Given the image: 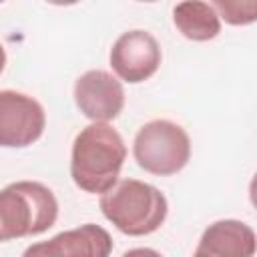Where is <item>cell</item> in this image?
Here are the masks:
<instances>
[{"label": "cell", "instance_id": "obj_11", "mask_svg": "<svg viewBox=\"0 0 257 257\" xmlns=\"http://www.w3.org/2000/svg\"><path fill=\"white\" fill-rule=\"evenodd\" d=\"M219 18L233 26H247L257 20V2H239V0H215L211 4Z\"/></svg>", "mask_w": 257, "mask_h": 257}, {"label": "cell", "instance_id": "obj_6", "mask_svg": "<svg viewBox=\"0 0 257 257\" xmlns=\"http://www.w3.org/2000/svg\"><path fill=\"white\" fill-rule=\"evenodd\" d=\"M161 46L157 38L147 30L122 32L110 48V66L114 74L128 82L139 84L151 78L161 66Z\"/></svg>", "mask_w": 257, "mask_h": 257}, {"label": "cell", "instance_id": "obj_9", "mask_svg": "<svg viewBox=\"0 0 257 257\" xmlns=\"http://www.w3.org/2000/svg\"><path fill=\"white\" fill-rule=\"evenodd\" d=\"M255 233L237 219H221L211 223L193 253V257H253Z\"/></svg>", "mask_w": 257, "mask_h": 257}, {"label": "cell", "instance_id": "obj_1", "mask_svg": "<svg viewBox=\"0 0 257 257\" xmlns=\"http://www.w3.org/2000/svg\"><path fill=\"white\" fill-rule=\"evenodd\" d=\"M124 159L126 147L118 131L108 122H92L74 137L70 177L80 191L102 195L118 183Z\"/></svg>", "mask_w": 257, "mask_h": 257}, {"label": "cell", "instance_id": "obj_10", "mask_svg": "<svg viewBox=\"0 0 257 257\" xmlns=\"http://www.w3.org/2000/svg\"><path fill=\"white\" fill-rule=\"evenodd\" d=\"M173 22L177 30L193 42L213 40L221 32V18L217 16L215 8L201 0L179 2L173 8Z\"/></svg>", "mask_w": 257, "mask_h": 257}, {"label": "cell", "instance_id": "obj_5", "mask_svg": "<svg viewBox=\"0 0 257 257\" xmlns=\"http://www.w3.org/2000/svg\"><path fill=\"white\" fill-rule=\"evenodd\" d=\"M46 126L42 104L16 90H0V147L24 149L36 143Z\"/></svg>", "mask_w": 257, "mask_h": 257}, {"label": "cell", "instance_id": "obj_4", "mask_svg": "<svg viewBox=\"0 0 257 257\" xmlns=\"http://www.w3.org/2000/svg\"><path fill=\"white\" fill-rule=\"evenodd\" d=\"M137 165L159 177H171L183 171L191 159V139L187 131L167 118L145 122L133 141Z\"/></svg>", "mask_w": 257, "mask_h": 257}, {"label": "cell", "instance_id": "obj_13", "mask_svg": "<svg viewBox=\"0 0 257 257\" xmlns=\"http://www.w3.org/2000/svg\"><path fill=\"white\" fill-rule=\"evenodd\" d=\"M4 66H6V50H4V46H2V42H0V74H2Z\"/></svg>", "mask_w": 257, "mask_h": 257}, {"label": "cell", "instance_id": "obj_7", "mask_svg": "<svg viewBox=\"0 0 257 257\" xmlns=\"http://www.w3.org/2000/svg\"><path fill=\"white\" fill-rule=\"evenodd\" d=\"M74 102L92 122H108L122 112L124 88L106 70H86L74 82Z\"/></svg>", "mask_w": 257, "mask_h": 257}, {"label": "cell", "instance_id": "obj_12", "mask_svg": "<svg viewBox=\"0 0 257 257\" xmlns=\"http://www.w3.org/2000/svg\"><path fill=\"white\" fill-rule=\"evenodd\" d=\"M122 257H163V255L151 247H135V249H128Z\"/></svg>", "mask_w": 257, "mask_h": 257}, {"label": "cell", "instance_id": "obj_2", "mask_svg": "<svg viewBox=\"0 0 257 257\" xmlns=\"http://www.w3.org/2000/svg\"><path fill=\"white\" fill-rule=\"evenodd\" d=\"M98 207L120 233L143 237L155 233L167 219V197L139 179H122L100 195Z\"/></svg>", "mask_w": 257, "mask_h": 257}, {"label": "cell", "instance_id": "obj_8", "mask_svg": "<svg viewBox=\"0 0 257 257\" xmlns=\"http://www.w3.org/2000/svg\"><path fill=\"white\" fill-rule=\"evenodd\" d=\"M112 237L106 229L94 223L62 231L48 241L32 243L22 257H110Z\"/></svg>", "mask_w": 257, "mask_h": 257}, {"label": "cell", "instance_id": "obj_3", "mask_svg": "<svg viewBox=\"0 0 257 257\" xmlns=\"http://www.w3.org/2000/svg\"><path fill=\"white\" fill-rule=\"evenodd\" d=\"M56 217L58 201L38 181H16L0 191V241L40 235Z\"/></svg>", "mask_w": 257, "mask_h": 257}]
</instances>
